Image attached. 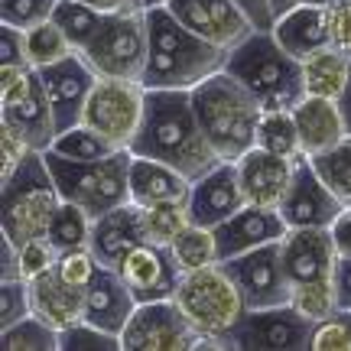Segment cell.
<instances>
[{"mask_svg":"<svg viewBox=\"0 0 351 351\" xmlns=\"http://www.w3.org/2000/svg\"><path fill=\"white\" fill-rule=\"evenodd\" d=\"M225 69L261 101L263 111H293L306 98L302 62L276 43L274 29H257L234 46Z\"/></svg>","mask_w":351,"mask_h":351,"instance_id":"4","label":"cell"},{"mask_svg":"<svg viewBox=\"0 0 351 351\" xmlns=\"http://www.w3.org/2000/svg\"><path fill=\"white\" fill-rule=\"evenodd\" d=\"M274 36L293 59H309L315 52H322L332 46V33H328L326 7L322 3H300L287 10L283 16H276Z\"/></svg>","mask_w":351,"mask_h":351,"instance_id":"25","label":"cell"},{"mask_svg":"<svg viewBox=\"0 0 351 351\" xmlns=\"http://www.w3.org/2000/svg\"><path fill=\"white\" fill-rule=\"evenodd\" d=\"M302 82H306V95L339 101L351 82V56L339 46H328L302 59Z\"/></svg>","mask_w":351,"mask_h":351,"instance_id":"28","label":"cell"},{"mask_svg":"<svg viewBox=\"0 0 351 351\" xmlns=\"http://www.w3.org/2000/svg\"><path fill=\"white\" fill-rule=\"evenodd\" d=\"M124 351H199V332L189 326L176 300L137 302L121 332Z\"/></svg>","mask_w":351,"mask_h":351,"instance_id":"11","label":"cell"},{"mask_svg":"<svg viewBox=\"0 0 351 351\" xmlns=\"http://www.w3.org/2000/svg\"><path fill=\"white\" fill-rule=\"evenodd\" d=\"M166 10L195 36L228 52L241 46L251 33H257V26L234 0H169Z\"/></svg>","mask_w":351,"mask_h":351,"instance_id":"14","label":"cell"},{"mask_svg":"<svg viewBox=\"0 0 351 351\" xmlns=\"http://www.w3.org/2000/svg\"><path fill=\"white\" fill-rule=\"evenodd\" d=\"M52 20H56L59 29L69 36L72 49L82 52L91 39L98 36V29L104 26L108 16L98 13V10H91V7L82 3V0H59V3H56V10H52Z\"/></svg>","mask_w":351,"mask_h":351,"instance_id":"33","label":"cell"},{"mask_svg":"<svg viewBox=\"0 0 351 351\" xmlns=\"http://www.w3.org/2000/svg\"><path fill=\"white\" fill-rule=\"evenodd\" d=\"M52 153H59L65 160H78V163H95V160H104V156H111L117 153L111 140H104L98 130H91L88 124H75L62 130L59 137L52 140Z\"/></svg>","mask_w":351,"mask_h":351,"instance_id":"35","label":"cell"},{"mask_svg":"<svg viewBox=\"0 0 351 351\" xmlns=\"http://www.w3.org/2000/svg\"><path fill=\"white\" fill-rule=\"evenodd\" d=\"M296 163L300 160H287V156L267 153L261 147L244 153L238 160V176H241V189H244L247 205L280 208V202H283L289 182H293Z\"/></svg>","mask_w":351,"mask_h":351,"instance_id":"21","label":"cell"},{"mask_svg":"<svg viewBox=\"0 0 351 351\" xmlns=\"http://www.w3.org/2000/svg\"><path fill=\"white\" fill-rule=\"evenodd\" d=\"M192 104L205 137L212 140L225 163H238L244 153L257 147V124L263 108L228 69L192 88Z\"/></svg>","mask_w":351,"mask_h":351,"instance_id":"3","label":"cell"},{"mask_svg":"<svg viewBox=\"0 0 351 351\" xmlns=\"http://www.w3.org/2000/svg\"><path fill=\"white\" fill-rule=\"evenodd\" d=\"M289 306L302 315V319H309V322H326L332 315L339 313V300H335V287H332V280H315V283H296L293 287V300Z\"/></svg>","mask_w":351,"mask_h":351,"instance_id":"38","label":"cell"},{"mask_svg":"<svg viewBox=\"0 0 351 351\" xmlns=\"http://www.w3.org/2000/svg\"><path fill=\"white\" fill-rule=\"evenodd\" d=\"M59 351H124L121 348V335L104 332V328L91 326V322H78L59 332Z\"/></svg>","mask_w":351,"mask_h":351,"instance_id":"39","label":"cell"},{"mask_svg":"<svg viewBox=\"0 0 351 351\" xmlns=\"http://www.w3.org/2000/svg\"><path fill=\"white\" fill-rule=\"evenodd\" d=\"M29 153H33V147L26 143V137L20 134V130H13L10 124H0V163H3L0 179H3V176H10L13 169L29 156Z\"/></svg>","mask_w":351,"mask_h":351,"instance_id":"45","label":"cell"},{"mask_svg":"<svg viewBox=\"0 0 351 351\" xmlns=\"http://www.w3.org/2000/svg\"><path fill=\"white\" fill-rule=\"evenodd\" d=\"M247 205L244 189H241L238 163H221L212 173L192 182V195H189V208H192V221L202 228H218L228 221L234 212Z\"/></svg>","mask_w":351,"mask_h":351,"instance_id":"20","label":"cell"},{"mask_svg":"<svg viewBox=\"0 0 351 351\" xmlns=\"http://www.w3.org/2000/svg\"><path fill=\"white\" fill-rule=\"evenodd\" d=\"M82 56L98 72V78H124V82L143 85V72H147V59H150L147 13L108 16L98 36L82 49Z\"/></svg>","mask_w":351,"mask_h":351,"instance_id":"9","label":"cell"},{"mask_svg":"<svg viewBox=\"0 0 351 351\" xmlns=\"http://www.w3.org/2000/svg\"><path fill=\"white\" fill-rule=\"evenodd\" d=\"M326 20L332 33V46H339L351 56V0H332L326 3Z\"/></svg>","mask_w":351,"mask_h":351,"instance_id":"46","label":"cell"},{"mask_svg":"<svg viewBox=\"0 0 351 351\" xmlns=\"http://www.w3.org/2000/svg\"><path fill=\"white\" fill-rule=\"evenodd\" d=\"M302 3H322V7H326V3H332V0H302Z\"/></svg>","mask_w":351,"mask_h":351,"instance_id":"55","label":"cell"},{"mask_svg":"<svg viewBox=\"0 0 351 351\" xmlns=\"http://www.w3.org/2000/svg\"><path fill=\"white\" fill-rule=\"evenodd\" d=\"M26 283H29V309L43 322H49L59 332L85 322V289L65 283L62 276L56 274V267L49 274L36 276V280H26Z\"/></svg>","mask_w":351,"mask_h":351,"instance_id":"24","label":"cell"},{"mask_svg":"<svg viewBox=\"0 0 351 351\" xmlns=\"http://www.w3.org/2000/svg\"><path fill=\"white\" fill-rule=\"evenodd\" d=\"M348 315H351V313H348Z\"/></svg>","mask_w":351,"mask_h":351,"instance_id":"56","label":"cell"},{"mask_svg":"<svg viewBox=\"0 0 351 351\" xmlns=\"http://www.w3.org/2000/svg\"><path fill=\"white\" fill-rule=\"evenodd\" d=\"M59 0H0V23L16 26V29H33V26L52 20Z\"/></svg>","mask_w":351,"mask_h":351,"instance_id":"40","label":"cell"},{"mask_svg":"<svg viewBox=\"0 0 351 351\" xmlns=\"http://www.w3.org/2000/svg\"><path fill=\"white\" fill-rule=\"evenodd\" d=\"M117 274L124 276V283L130 287L137 302H156V300H173L176 287L182 280V270L176 263L169 247L150 244L143 241L140 247L124 257V263L117 267Z\"/></svg>","mask_w":351,"mask_h":351,"instance_id":"17","label":"cell"},{"mask_svg":"<svg viewBox=\"0 0 351 351\" xmlns=\"http://www.w3.org/2000/svg\"><path fill=\"white\" fill-rule=\"evenodd\" d=\"M147 29H150V59L143 72L147 91H192L228 65V49H218L195 36L166 7L147 10Z\"/></svg>","mask_w":351,"mask_h":351,"instance_id":"2","label":"cell"},{"mask_svg":"<svg viewBox=\"0 0 351 351\" xmlns=\"http://www.w3.org/2000/svg\"><path fill=\"white\" fill-rule=\"evenodd\" d=\"M348 205L319 179L313 163L302 156L300 163H296V173H293V182H289L287 195L280 202L283 221L289 228H332V221Z\"/></svg>","mask_w":351,"mask_h":351,"instance_id":"16","label":"cell"},{"mask_svg":"<svg viewBox=\"0 0 351 351\" xmlns=\"http://www.w3.org/2000/svg\"><path fill=\"white\" fill-rule=\"evenodd\" d=\"M143 212V231L150 244L169 247L179 234H186L192 221V208L189 202H163V205H150V208H140Z\"/></svg>","mask_w":351,"mask_h":351,"instance_id":"31","label":"cell"},{"mask_svg":"<svg viewBox=\"0 0 351 351\" xmlns=\"http://www.w3.org/2000/svg\"><path fill=\"white\" fill-rule=\"evenodd\" d=\"M189 195H192L189 176L160 163V160L130 153V202L134 205L150 208V205H163V202H189Z\"/></svg>","mask_w":351,"mask_h":351,"instance_id":"26","label":"cell"},{"mask_svg":"<svg viewBox=\"0 0 351 351\" xmlns=\"http://www.w3.org/2000/svg\"><path fill=\"white\" fill-rule=\"evenodd\" d=\"M280 251H283V263L293 287L335 276L339 251L328 228H289L287 238L280 241Z\"/></svg>","mask_w":351,"mask_h":351,"instance_id":"18","label":"cell"},{"mask_svg":"<svg viewBox=\"0 0 351 351\" xmlns=\"http://www.w3.org/2000/svg\"><path fill=\"white\" fill-rule=\"evenodd\" d=\"M257 147L287 160H302V143L293 111H263L257 124Z\"/></svg>","mask_w":351,"mask_h":351,"instance_id":"30","label":"cell"},{"mask_svg":"<svg viewBox=\"0 0 351 351\" xmlns=\"http://www.w3.org/2000/svg\"><path fill=\"white\" fill-rule=\"evenodd\" d=\"M234 3L247 13V20H251L257 29H274L276 13H274V3H270V0H234Z\"/></svg>","mask_w":351,"mask_h":351,"instance_id":"48","label":"cell"},{"mask_svg":"<svg viewBox=\"0 0 351 351\" xmlns=\"http://www.w3.org/2000/svg\"><path fill=\"white\" fill-rule=\"evenodd\" d=\"M36 72L43 78L46 98L52 104L59 134L69 130V127L82 124L88 95H91V88L98 85V72L85 62V56L72 52L69 59H62V62H56V65H46V69H36Z\"/></svg>","mask_w":351,"mask_h":351,"instance_id":"15","label":"cell"},{"mask_svg":"<svg viewBox=\"0 0 351 351\" xmlns=\"http://www.w3.org/2000/svg\"><path fill=\"white\" fill-rule=\"evenodd\" d=\"M46 163L62 192V202H75L91 218H101L130 202V150H117L95 163L65 160L46 150Z\"/></svg>","mask_w":351,"mask_h":351,"instance_id":"7","label":"cell"},{"mask_svg":"<svg viewBox=\"0 0 351 351\" xmlns=\"http://www.w3.org/2000/svg\"><path fill=\"white\" fill-rule=\"evenodd\" d=\"M0 65H29L23 29L0 23Z\"/></svg>","mask_w":351,"mask_h":351,"instance_id":"47","label":"cell"},{"mask_svg":"<svg viewBox=\"0 0 351 351\" xmlns=\"http://www.w3.org/2000/svg\"><path fill=\"white\" fill-rule=\"evenodd\" d=\"M91 10L104 13V16H124V13H147V0H82Z\"/></svg>","mask_w":351,"mask_h":351,"instance_id":"49","label":"cell"},{"mask_svg":"<svg viewBox=\"0 0 351 351\" xmlns=\"http://www.w3.org/2000/svg\"><path fill=\"white\" fill-rule=\"evenodd\" d=\"M29 309V283L26 280H0V328L20 322Z\"/></svg>","mask_w":351,"mask_h":351,"instance_id":"43","label":"cell"},{"mask_svg":"<svg viewBox=\"0 0 351 351\" xmlns=\"http://www.w3.org/2000/svg\"><path fill=\"white\" fill-rule=\"evenodd\" d=\"M23 36H26V59H29L33 69L56 65V62H62V59H69V56L75 52L72 49V43H69V36L59 29L56 20H46V23L26 29Z\"/></svg>","mask_w":351,"mask_h":351,"instance_id":"36","label":"cell"},{"mask_svg":"<svg viewBox=\"0 0 351 351\" xmlns=\"http://www.w3.org/2000/svg\"><path fill=\"white\" fill-rule=\"evenodd\" d=\"M176 263L182 274H192V270H202V267H212V263H221V254H218V238H215V228H202L192 225L186 234L169 244Z\"/></svg>","mask_w":351,"mask_h":351,"instance_id":"32","label":"cell"},{"mask_svg":"<svg viewBox=\"0 0 351 351\" xmlns=\"http://www.w3.org/2000/svg\"><path fill=\"white\" fill-rule=\"evenodd\" d=\"M134 309H137V300L124 283V276L111 267H101V274L85 289V319L91 326L104 328V332L121 335Z\"/></svg>","mask_w":351,"mask_h":351,"instance_id":"23","label":"cell"},{"mask_svg":"<svg viewBox=\"0 0 351 351\" xmlns=\"http://www.w3.org/2000/svg\"><path fill=\"white\" fill-rule=\"evenodd\" d=\"M173 300L179 302L189 326L199 332V351H231L228 339L247 315V302L225 263H212V267L182 274Z\"/></svg>","mask_w":351,"mask_h":351,"instance_id":"5","label":"cell"},{"mask_svg":"<svg viewBox=\"0 0 351 351\" xmlns=\"http://www.w3.org/2000/svg\"><path fill=\"white\" fill-rule=\"evenodd\" d=\"M332 287H335V300H339L341 313H351V257H339L335 276H332Z\"/></svg>","mask_w":351,"mask_h":351,"instance_id":"50","label":"cell"},{"mask_svg":"<svg viewBox=\"0 0 351 351\" xmlns=\"http://www.w3.org/2000/svg\"><path fill=\"white\" fill-rule=\"evenodd\" d=\"M328 231H332V241H335L339 257H351V205L335 218V221H332Z\"/></svg>","mask_w":351,"mask_h":351,"instance_id":"51","label":"cell"},{"mask_svg":"<svg viewBox=\"0 0 351 351\" xmlns=\"http://www.w3.org/2000/svg\"><path fill=\"white\" fill-rule=\"evenodd\" d=\"M169 0H147V7H166Z\"/></svg>","mask_w":351,"mask_h":351,"instance_id":"54","label":"cell"},{"mask_svg":"<svg viewBox=\"0 0 351 351\" xmlns=\"http://www.w3.org/2000/svg\"><path fill=\"white\" fill-rule=\"evenodd\" d=\"M101 267H104V263L95 257L91 247H78V251L59 254V261H56V274L62 276L65 283H72V287L88 289V283L101 274Z\"/></svg>","mask_w":351,"mask_h":351,"instance_id":"41","label":"cell"},{"mask_svg":"<svg viewBox=\"0 0 351 351\" xmlns=\"http://www.w3.org/2000/svg\"><path fill=\"white\" fill-rule=\"evenodd\" d=\"M289 225L283 221L280 208H263V205H244L241 212H234L228 221L215 228L218 238V254L221 261L241 257V254L263 247V244H276L287 238Z\"/></svg>","mask_w":351,"mask_h":351,"instance_id":"19","label":"cell"},{"mask_svg":"<svg viewBox=\"0 0 351 351\" xmlns=\"http://www.w3.org/2000/svg\"><path fill=\"white\" fill-rule=\"evenodd\" d=\"M306 160L313 163L319 179H322L345 205H351V137L335 143L332 150L319 153V156H306Z\"/></svg>","mask_w":351,"mask_h":351,"instance_id":"37","label":"cell"},{"mask_svg":"<svg viewBox=\"0 0 351 351\" xmlns=\"http://www.w3.org/2000/svg\"><path fill=\"white\" fill-rule=\"evenodd\" d=\"M293 117H296V130H300L302 156H319V153L332 150L335 143H341L348 137L341 111H339V101L306 95L293 108Z\"/></svg>","mask_w":351,"mask_h":351,"instance_id":"27","label":"cell"},{"mask_svg":"<svg viewBox=\"0 0 351 351\" xmlns=\"http://www.w3.org/2000/svg\"><path fill=\"white\" fill-rule=\"evenodd\" d=\"M56 261H59V251L46 238L26 241V244L16 247V263H20V276L23 280H36V276L49 274L56 267Z\"/></svg>","mask_w":351,"mask_h":351,"instance_id":"42","label":"cell"},{"mask_svg":"<svg viewBox=\"0 0 351 351\" xmlns=\"http://www.w3.org/2000/svg\"><path fill=\"white\" fill-rule=\"evenodd\" d=\"M313 351H351V315L335 313L313 332Z\"/></svg>","mask_w":351,"mask_h":351,"instance_id":"44","label":"cell"},{"mask_svg":"<svg viewBox=\"0 0 351 351\" xmlns=\"http://www.w3.org/2000/svg\"><path fill=\"white\" fill-rule=\"evenodd\" d=\"M270 3H274V13H276V16H283L287 10H293V7H300L302 0H270Z\"/></svg>","mask_w":351,"mask_h":351,"instance_id":"53","label":"cell"},{"mask_svg":"<svg viewBox=\"0 0 351 351\" xmlns=\"http://www.w3.org/2000/svg\"><path fill=\"white\" fill-rule=\"evenodd\" d=\"M228 274L234 276L241 296L247 302V309H274V306H289L293 300V280L283 263L280 241L276 244H263L254 251L221 261Z\"/></svg>","mask_w":351,"mask_h":351,"instance_id":"13","label":"cell"},{"mask_svg":"<svg viewBox=\"0 0 351 351\" xmlns=\"http://www.w3.org/2000/svg\"><path fill=\"white\" fill-rule=\"evenodd\" d=\"M91 228H95V218L85 208H78L75 202H62L52 215L49 228H46V241L59 254L91 247Z\"/></svg>","mask_w":351,"mask_h":351,"instance_id":"29","label":"cell"},{"mask_svg":"<svg viewBox=\"0 0 351 351\" xmlns=\"http://www.w3.org/2000/svg\"><path fill=\"white\" fill-rule=\"evenodd\" d=\"M0 124L20 130L39 153H46L59 137L52 104L33 65H0Z\"/></svg>","mask_w":351,"mask_h":351,"instance_id":"8","label":"cell"},{"mask_svg":"<svg viewBox=\"0 0 351 351\" xmlns=\"http://www.w3.org/2000/svg\"><path fill=\"white\" fill-rule=\"evenodd\" d=\"M339 111H341V121H345V130H348V137H351V82L345 88V95L339 98Z\"/></svg>","mask_w":351,"mask_h":351,"instance_id":"52","label":"cell"},{"mask_svg":"<svg viewBox=\"0 0 351 351\" xmlns=\"http://www.w3.org/2000/svg\"><path fill=\"white\" fill-rule=\"evenodd\" d=\"M0 348L3 351H59V328L43 322L39 315H26L13 326L0 328Z\"/></svg>","mask_w":351,"mask_h":351,"instance_id":"34","label":"cell"},{"mask_svg":"<svg viewBox=\"0 0 351 351\" xmlns=\"http://www.w3.org/2000/svg\"><path fill=\"white\" fill-rule=\"evenodd\" d=\"M147 114V88L124 78H98L82 114V124L98 130L117 150H130Z\"/></svg>","mask_w":351,"mask_h":351,"instance_id":"10","label":"cell"},{"mask_svg":"<svg viewBox=\"0 0 351 351\" xmlns=\"http://www.w3.org/2000/svg\"><path fill=\"white\" fill-rule=\"evenodd\" d=\"M147 241V231H143V212L140 205L127 202L114 212L95 218V228H91V251L104 267L117 270L124 257L134 247H140Z\"/></svg>","mask_w":351,"mask_h":351,"instance_id":"22","label":"cell"},{"mask_svg":"<svg viewBox=\"0 0 351 351\" xmlns=\"http://www.w3.org/2000/svg\"><path fill=\"white\" fill-rule=\"evenodd\" d=\"M59 205L62 192L52 179L46 153L33 150L10 176L0 179V238H7L13 247L46 238Z\"/></svg>","mask_w":351,"mask_h":351,"instance_id":"6","label":"cell"},{"mask_svg":"<svg viewBox=\"0 0 351 351\" xmlns=\"http://www.w3.org/2000/svg\"><path fill=\"white\" fill-rule=\"evenodd\" d=\"M130 153L173 166L192 182L225 163L202 130L192 91H147V114Z\"/></svg>","mask_w":351,"mask_h":351,"instance_id":"1","label":"cell"},{"mask_svg":"<svg viewBox=\"0 0 351 351\" xmlns=\"http://www.w3.org/2000/svg\"><path fill=\"white\" fill-rule=\"evenodd\" d=\"M315 322L302 319L293 306L247 309L231 332V351H309Z\"/></svg>","mask_w":351,"mask_h":351,"instance_id":"12","label":"cell"}]
</instances>
